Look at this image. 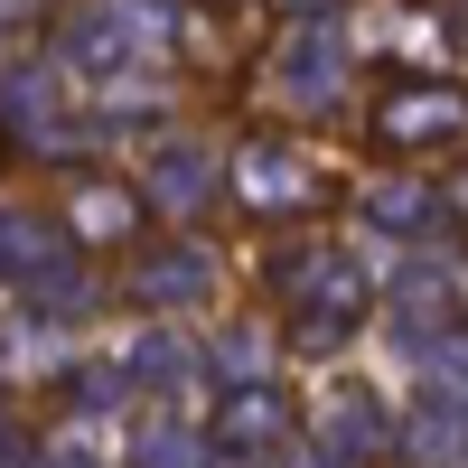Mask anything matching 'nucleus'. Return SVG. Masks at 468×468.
<instances>
[{"instance_id": "1", "label": "nucleus", "mask_w": 468, "mask_h": 468, "mask_svg": "<svg viewBox=\"0 0 468 468\" xmlns=\"http://www.w3.org/2000/svg\"><path fill=\"white\" fill-rule=\"evenodd\" d=\"M366 141L384 160H450V150H468V85L459 75H384L366 94Z\"/></svg>"}, {"instance_id": "5", "label": "nucleus", "mask_w": 468, "mask_h": 468, "mask_svg": "<svg viewBox=\"0 0 468 468\" xmlns=\"http://www.w3.org/2000/svg\"><path fill=\"white\" fill-rule=\"evenodd\" d=\"M0 160H10V141H0Z\"/></svg>"}, {"instance_id": "2", "label": "nucleus", "mask_w": 468, "mask_h": 468, "mask_svg": "<svg viewBox=\"0 0 468 468\" xmlns=\"http://www.w3.org/2000/svg\"><path fill=\"white\" fill-rule=\"evenodd\" d=\"M328 160H319V141H300V132H253L244 150H234V207L262 216V225H282V216H309V207H328Z\"/></svg>"}, {"instance_id": "4", "label": "nucleus", "mask_w": 468, "mask_h": 468, "mask_svg": "<svg viewBox=\"0 0 468 468\" xmlns=\"http://www.w3.org/2000/svg\"><path fill=\"white\" fill-rule=\"evenodd\" d=\"M459 216H468V178H459Z\"/></svg>"}, {"instance_id": "3", "label": "nucleus", "mask_w": 468, "mask_h": 468, "mask_svg": "<svg viewBox=\"0 0 468 468\" xmlns=\"http://www.w3.org/2000/svg\"><path fill=\"white\" fill-rule=\"evenodd\" d=\"M57 216H66V234L85 253H122V244L150 234V197H141L132 178H112V169H75L66 197H57Z\"/></svg>"}]
</instances>
